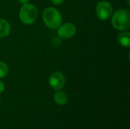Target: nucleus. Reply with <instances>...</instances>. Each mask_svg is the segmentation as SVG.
Returning <instances> with one entry per match:
<instances>
[{"instance_id":"11","label":"nucleus","mask_w":130,"mask_h":129,"mask_svg":"<svg viewBox=\"0 0 130 129\" xmlns=\"http://www.w3.org/2000/svg\"><path fill=\"white\" fill-rule=\"evenodd\" d=\"M61 43H62V39L59 36H54L52 40H51V45L53 46V47H59L61 46Z\"/></svg>"},{"instance_id":"10","label":"nucleus","mask_w":130,"mask_h":129,"mask_svg":"<svg viewBox=\"0 0 130 129\" xmlns=\"http://www.w3.org/2000/svg\"><path fill=\"white\" fill-rule=\"evenodd\" d=\"M8 66L4 62L0 61V78H5L8 74Z\"/></svg>"},{"instance_id":"1","label":"nucleus","mask_w":130,"mask_h":129,"mask_svg":"<svg viewBox=\"0 0 130 129\" xmlns=\"http://www.w3.org/2000/svg\"><path fill=\"white\" fill-rule=\"evenodd\" d=\"M43 21L50 29H57L62 22V17L59 10L53 7L46 8L43 12Z\"/></svg>"},{"instance_id":"2","label":"nucleus","mask_w":130,"mask_h":129,"mask_svg":"<svg viewBox=\"0 0 130 129\" xmlns=\"http://www.w3.org/2000/svg\"><path fill=\"white\" fill-rule=\"evenodd\" d=\"M113 27L120 31L126 30L130 27V13L126 9H119L112 16Z\"/></svg>"},{"instance_id":"13","label":"nucleus","mask_w":130,"mask_h":129,"mask_svg":"<svg viewBox=\"0 0 130 129\" xmlns=\"http://www.w3.org/2000/svg\"><path fill=\"white\" fill-rule=\"evenodd\" d=\"M51 2L54 4V5H61L63 3L64 0H51Z\"/></svg>"},{"instance_id":"8","label":"nucleus","mask_w":130,"mask_h":129,"mask_svg":"<svg viewBox=\"0 0 130 129\" xmlns=\"http://www.w3.org/2000/svg\"><path fill=\"white\" fill-rule=\"evenodd\" d=\"M117 40L119 43L123 47L130 46V33L128 31H122L117 36Z\"/></svg>"},{"instance_id":"3","label":"nucleus","mask_w":130,"mask_h":129,"mask_svg":"<svg viewBox=\"0 0 130 129\" xmlns=\"http://www.w3.org/2000/svg\"><path fill=\"white\" fill-rule=\"evenodd\" d=\"M38 16L37 7L32 4H24L19 11V18L21 21L26 25L32 24L35 22Z\"/></svg>"},{"instance_id":"5","label":"nucleus","mask_w":130,"mask_h":129,"mask_svg":"<svg viewBox=\"0 0 130 129\" xmlns=\"http://www.w3.org/2000/svg\"><path fill=\"white\" fill-rule=\"evenodd\" d=\"M66 84L65 75L61 71H54L51 74L49 79V84L50 87L55 90H62Z\"/></svg>"},{"instance_id":"7","label":"nucleus","mask_w":130,"mask_h":129,"mask_svg":"<svg viewBox=\"0 0 130 129\" xmlns=\"http://www.w3.org/2000/svg\"><path fill=\"white\" fill-rule=\"evenodd\" d=\"M11 33V25L8 21L0 17V38L8 36Z\"/></svg>"},{"instance_id":"14","label":"nucleus","mask_w":130,"mask_h":129,"mask_svg":"<svg viewBox=\"0 0 130 129\" xmlns=\"http://www.w3.org/2000/svg\"><path fill=\"white\" fill-rule=\"evenodd\" d=\"M18 2H19V3H21V4H27V3H28L29 2V1L30 0H18Z\"/></svg>"},{"instance_id":"4","label":"nucleus","mask_w":130,"mask_h":129,"mask_svg":"<svg viewBox=\"0 0 130 129\" xmlns=\"http://www.w3.org/2000/svg\"><path fill=\"white\" fill-rule=\"evenodd\" d=\"M113 5L107 1H101L97 3L95 12L98 17L101 21H107L113 14Z\"/></svg>"},{"instance_id":"15","label":"nucleus","mask_w":130,"mask_h":129,"mask_svg":"<svg viewBox=\"0 0 130 129\" xmlns=\"http://www.w3.org/2000/svg\"><path fill=\"white\" fill-rule=\"evenodd\" d=\"M0 105H1V101H0Z\"/></svg>"},{"instance_id":"6","label":"nucleus","mask_w":130,"mask_h":129,"mask_svg":"<svg viewBox=\"0 0 130 129\" xmlns=\"http://www.w3.org/2000/svg\"><path fill=\"white\" fill-rule=\"evenodd\" d=\"M57 33L61 39H69L76 33V27L72 23H65L58 27Z\"/></svg>"},{"instance_id":"9","label":"nucleus","mask_w":130,"mask_h":129,"mask_svg":"<svg viewBox=\"0 0 130 129\" xmlns=\"http://www.w3.org/2000/svg\"><path fill=\"white\" fill-rule=\"evenodd\" d=\"M57 92H56V94H54L53 99H54V102L59 106H63L65 104H66V103L68 102V96L67 94L60 90H56Z\"/></svg>"},{"instance_id":"12","label":"nucleus","mask_w":130,"mask_h":129,"mask_svg":"<svg viewBox=\"0 0 130 129\" xmlns=\"http://www.w3.org/2000/svg\"><path fill=\"white\" fill-rule=\"evenodd\" d=\"M5 84H4V82H2L1 80H0V94H2V93H3L4 92V90H5Z\"/></svg>"}]
</instances>
